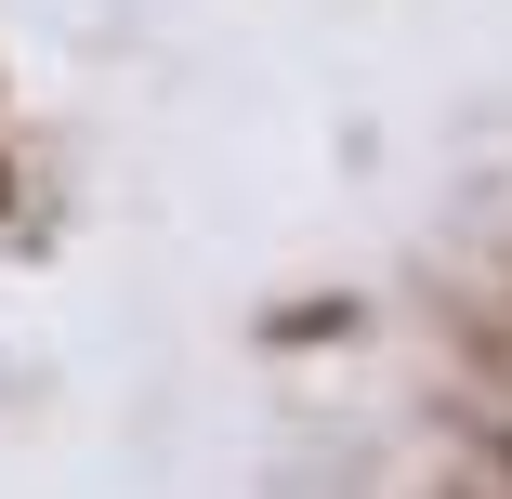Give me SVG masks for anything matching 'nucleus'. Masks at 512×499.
Returning a JSON list of instances; mask_svg holds the SVG:
<instances>
[{
	"mask_svg": "<svg viewBox=\"0 0 512 499\" xmlns=\"http://www.w3.org/2000/svg\"><path fill=\"white\" fill-rule=\"evenodd\" d=\"M0 211H14V158H0Z\"/></svg>",
	"mask_w": 512,
	"mask_h": 499,
	"instance_id": "1",
	"label": "nucleus"
},
{
	"mask_svg": "<svg viewBox=\"0 0 512 499\" xmlns=\"http://www.w3.org/2000/svg\"><path fill=\"white\" fill-rule=\"evenodd\" d=\"M499 473H512V434H499Z\"/></svg>",
	"mask_w": 512,
	"mask_h": 499,
	"instance_id": "2",
	"label": "nucleus"
},
{
	"mask_svg": "<svg viewBox=\"0 0 512 499\" xmlns=\"http://www.w3.org/2000/svg\"><path fill=\"white\" fill-rule=\"evenodd\" d=\"M447 499H473V486H447Z\"/></svg>",
	"mask_w": 512,
	"mask_h": 499,
	"instance_id": "3",
	"label": "nucleus"
}]
</instances>
